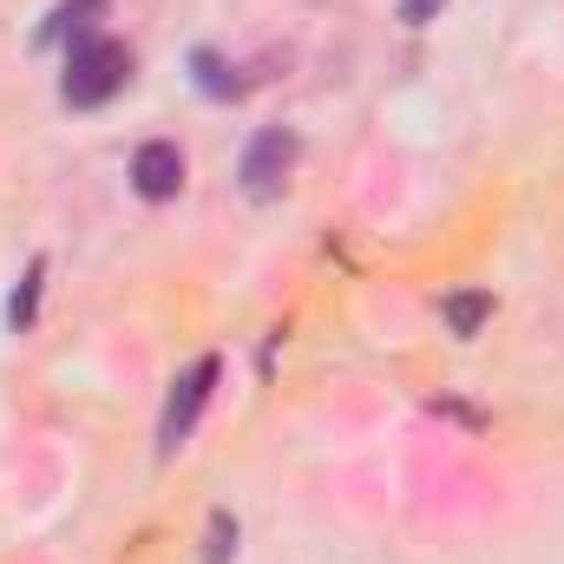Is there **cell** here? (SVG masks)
Returning a JSON list of instances; mask_svg holds the SVG:
<instances>
[{
  "label": "cell",
  "instance_id": "obj_6",
  "mask_svg": "<svg viewBox=\"0 0 564 564\" xmlns=\"http://www.w3.org/2000/svg\"><path fill=\"white\" fill-rule=\"evenodd\" d=\"M440 315L453 322V335H479V322L492 315V302H486L479 289H459V295H446V302H440Z\"/></svg>",
  "mask_w": 564,
  "mask_h": 564
},
{
  "label": "cell",
  "instance_id": "obj_5",
  "mask_svg": "<svg viewBox=\"0 0 564 564\" xmlns=\"http://www.w3.org/2000/svg\"><path fill=\"white\" fill-rule=\"evenodd\" d=\"M106 20V0H59L53 7V20L40 26V46H59V40H93V26Z\"/></svg>",
  "mask_w": 564,
  "mask_h": 564
},
{
  "label": "cell",
  "instance_id": "obj_7",
  "mask_svg": "<svg viewBox=\"0 0 564 564\" xmlns=\"http://www.w3.org/2000/svg\"><path fill=\"white\" fill-rule=\"evenodd\" d=\"M40 282H46V257H33V263H26V276H20L13 302H7V322H13V328H26V322H33V308H40Z\"/></svg>",
  "mask_w": 564,
  "mask_h": 564
},
{
  "label": "cell",
  "instance_id": "obj_1",
  "mask_svg": "<svg viewBox=\"0 0 564 564\" xmlns=\"http://www.w3.org/2000/svg\"><path fill=\"white\" fill-rule=\"evenodd\" d=\"M132 79V53L119 46V40H79L73 53H66V79H59V99L73 106V112H93V106H106L119 86Z\"/></svg>",
  "mask_w": 564,
  "mask_h": 564
},
{
  "label": "cell",
  "instance_id": "obj_4",
  "mask_svg": "<svg viewBox=\"0 0 564 564\" xmlns=\"http://www.w3.org/2000/svg\"><path fill=\"white\" fill-rule=\"evenodd\" d=\"M132 191H139L144 204H171L177 191H184V151L171 139H151L132 151Z\"/></svg>",
  "mask_w": 564,
  "mask_h": 564
},
{
  "label": "cell",
  "instance_id": "obj_3",
  "mask_svg": "<svg viewBox=\"0 0 564 564\" xmlns=\"http://www.w3.org/2000/svg\"><path fill=\"white\" fill-rule=\"evenodd\" d=\"M217 375H224L217 355H204V361H191V368L177 375V388H171V401H164V421H158V453H177V446L191 440V426H197V414H204Z\"/></svg>",
  "mask_w": 564,
  "mask_h": 564
},
{
  "label": "cell",
  "instance_id": "obj_2",
  "mask_svg": "<svg viewBox=\"0 0 564 564\" xmlns=\"http://www.w3.org/2000/svg\"><path fill=\"white\" fill-rule=\"evenodd\" d=\"M289 171H295V132H289V126H263L257 139L243 144V164H237V177H243V191H250L257 204L282 197Z\"/></svg>",
  "mask_w": 564,
  "mask_h": 564
},
{
  "label": "cell",
  "instance_id": "obj_9",
  "mask_svg": "<svg viewBox=\"0 0 564 564\" xmlns=\"http://www.w3.org/2000/svg\"><path fill=\"white\" fill-rule=\"evenodd\" d=\"M237 552V519L230 512H210V545H204V564H224Z\"/></svg>",
  "mask_w": 564,
  "mask_h": 564
},
{
  "label": "cell",
  "instance_id": "obj_8",
  "mask_svg": "<svg viewBox=\"0 0 564 564\" xmlns=\"http://www.w3.org/2000/svg\"><path fill=\"white\" fill-rule=\"evenodd\" d=\"M191 66H197V86H204L210 99H224V93H237V79H224V59H217L210 46H197V53H191Z\"/></svg>",
  "mask_w": 564,
  "mask_h": 564
}]
</instances>
